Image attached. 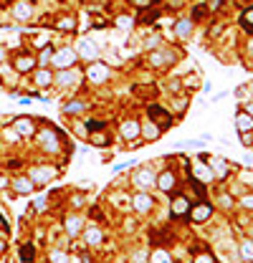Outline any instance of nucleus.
I'll use <instances>...</instances> for the list:
<instances>
[{
  "label": "nucleus",
  "mask_w": 253,
  "mask_h": 263,
  "mask_svg": "<svg viewBox=\"0 0 253 263\" xmlns=\"http://www.w3.org/2000/svg\"><path fill=\"white\" fill-rule=\"evenodd\" d=\"M86 76H89V81H91V84H102V81H107V78H109V66L94 61V64L86 68Z\"/></svg>",
  "instance_id": "1"
},
{
  "label": "nucleus",
  "mask_w": 253,
  "mask_h": 263,
  "mask_svg": "<svg viewBox=\"0 0 253 263\" xmlns=\"http://www.w3.org/2000/svg\"><path fill=\"white\" fill-rule=\"evenodd\" d=\"M147 114H149V119H152V122H155V124H157L160 129H162V127H167V124L172 122V117H170V114H167V112H165L162 107H157V104H149Z\"/></svg>",
  "instance_id": "2"
},
{
  "label": "nucleus",
  "mask_w": 253,
  "mask_h": 263,
  "mask_svg": "<svg viewBox=\"0 0 253 263\" xmlns=\"http://www.w3.org/2000/svg\"><path fill=\"white\" fill-rule=\"evenodd\" d=\"M38 139H41V147H43L46 152H56V149H59V134L54 129H43L38 134Z\"/></svg>",
  "instance_id": "3"
},
{
  "label": "nucleus",
  "mask_w": 253,
  "mask_h": 263,
  "mask_svg": "<svg viewBox=\"0 0 253 263\" xmlns=\"http://www.w3.org/2000/svg\"><path fill=\"white\" fill-rule=\"evenodd\" d=\"M54 66L56 68H68V66H73V61H76V51H71V48H63V51H59V54H54Z\"/></svg>",
  "instance_id": "4"
},
{
  "label": "nucleus",
  "mask_w": 253,
  "mask_h": 263,
  "mask_svg": "<svg viewBox=\"0 0 253 263\" xmlns=\"http://www.w3.org/2000/svg\"><path fill=\"white\" fill-rule=\"evenodd\" d=\"M190 213V200L183 195H175L172 197V207H170V215L172 218H183Z\"/></svg>",
  "instance_id": "5"
},
{
  "label": "nucleus",
  "mask_w": 253,
  "mask_h": 263,
  "mask_svg": "<svg viewBox=\"0 0 253 263\" xmlns=\"http://www.w3.org/2000/svg\"><path fill=\"white\" fill-rule=\"evenodd\" d=\"M76 56H84L86 61H94V59L99 56V48H96L94 41L84 38V41H79V54H76Z\"/></svg>",
  "instance_id": "6"
},
{
  "label": "nucleus",
  "mask_w": 253,
  "mask_h": 263,
  "mask_svg": "<svg viewBox=\"0 0 253 263\" xmlns=\"http://www.w3.org/2000/svg\"><path fill=\"white\" fill-rule=\"evenodd\" d=\"M190 215H192V220H195V223H205V220L213 215V207H210L208 202H197L195 207L190 205Z\"/></svg>",
  "instance_id": "7"
},
{
  "label": "nucleus",
  "mask_w": 253,
  "mask_h": 263,
  "mask_svg": "<svg viewBox=\"0 0 253 263\" xmlns=\"http://www.w3.org/2000/svg\"><path fill=\"white\" fill-rule=\"evenodd\" d=\"M13 129L18 132L20 137H31V134L36 132V124H33V119H28V117H18V119L13 122Z\"/></svg>",
  "instance_id": "8"
},
{
  "label": "nucleus",
  "mask_w": 253,
  "mask_h": 263,
  "mask_svg": "<svg viewBox=\"0 0 253 263\" xmlns=\"http://www.w3.org/2000/svg\"><path fill=\"white\" fill-rule=\"evenodd\" d=\"M28 177H31L33 182H38V185H46V182L54 177V170H51V167H33Z\"/></svg>",
  "instance_id": "9"
},
{
  "label": "nucleus",
  "mask_w": 253,
  "mask_h": 263,
  "mask_svg": "<svg viewBox=\"0 0 253 263\" xmlns=\"http://www.w3.org/2000/svg\"><path fill=\"white\" fill-rule=\"evenodd\" d=\"M139 134H142V137H144L147 142H155V139H160L162 129H160V127H157V124H155V122L149 119L147 124H139Z\"/></svg>",
  "instance_id": "10"
},
{
  "label": "nucleus",
  "mask_w": 253,
  "mask_h": 263,
  "mask_svg": "<svg viewBox=\"0 0 253 263\" xmlns=\"http://www.w3.org/2000/svg\"><path fill=\"white\" fill-rule=\"evenodd\" d=\"M132 205H134V210H139V213H147L155 202H152V197L147 195V193H137V195L132 197Z\"/></svg>",
  "instance_id": "11"
},
{
  "label": "nucleus",
  "mask_w": 253,
  "mask_h": 263,
  "mask_svg": "<svg viewBox=\"0 0 253 263\" xmlns=\"http://www.w3.org/2000/svg\"><path fill=\"white\" fill-rule=\"evenodd\" d=\"M236 127H238V132H251L253 129V117L246 112V109H241V112L236 114Z\"/></svg>",
  "instance_id": "12"
},
{
  "label": "nucleus",
  "mask_w": 253,
  "mask_h": 263,
  "mask_svg": "<svg viewBox=\"0 0 253 263\" xmlns=\"http://www.w3.org/2000/svg\"><path fill=\"white\" fill-rule=\"evenodd\" d=\"M63 225H66V233H68V235H76V233H81L84 220H81L79 215H68V218L63 220Z\"/></svg>",
  "instance_id": "13"
},
{
  "label": "nucleus",
  "mask_w": 253,
  "mask_h": 263,
  "mask_svg": "<svg viewBox=\"0 0 253 263\" xmlns=\"http://www.w3.org/2000/svg\"><path fill=\"white\" fill-rule=\"evenodd\" d=\"M122 137H124L127 142L137 139V137H139V122H134V119L124 122V124H122Z\"/></svg>",
  "instance_id": "14"
},
{
  "label": "nucleus",
  "mask_w": 253,
  "mask_h": 263,
  "mask_svg": "<svg viewBox=\"0 0 253 263\" xmlns=\"http://www.w3.org/2000/svg\"><path fill=\"white\" fill-rule=\"evenodd\" d=\"M13 66H15L18 73H26V71H31V68L36 66V59H33V56H15Z\"/></svg>",
  "instance_id": "15"
},
{
  "label": "nucleus",
  "mask_w": 253,
  "mask_h": 263,
  "mask_svg": "<svg viewBox=\"0 0 253 263\" xmlns=\"http://www.w3.org/2000/svg\"><path fill=\"white\" fill-rule=\"evenodd\" d=\"M13 15L18 20H28L33 15V5L31 3H18V5H13Z\"/></svg>",
  "instance_id": "16"
},
{
  "label": "nucleus",
  "mask_w": 253,
  "mask_h": 263,
  "mask_svg": "<svg viewBox=\"0 0 253 263\" xmlns=\"http://www.w3.org/2000/svg\"><path fill=\"white\" fill-rule=\"evenodd\" d=\"M152 182H155V172L152 170H139L134 175V185H139V188H149Z\"/></svg>",
  "instance_id": "17"
},
{
  "label": "nucleus",
  "mask_w": 253,
  "mask_h": 263,
  "mask_svg": "<svg viewBox=\"0 0 253 263\" xmlns=\"http://www.w3.org/2000/svg\"><path fill=\"white\" fill-rule=\"evenodd\" d=\"M13 190H15L18 195H26V193L33 190V180H31V177H15V180H13Z\"/></svg>",
  "instance_id": "18"
},
{
  "label": "nucleus",
  "mask_w": 253,
  "mask_h": 263,
  "mask_svg": "<svg viewBox=\"0 0 253 263\" xmlns=\"http://www.w3.org/2000/svg\"><path fill=\"white\" fill-rule=\"evenodd\" d=\"M76 78H79V73L71 68H61L59 73H56V84H61V86H68V84H76Z\"/></svg>",
  "instance_id": "19"
},
{
  "label": "nucleus",
  "mask_w": 253,
  "mask_h": 263,
  "mask_svg": "<svg viewBox=\"0 0 253 263\" xmlns=\"http://www.w3.org/2000/svg\"><path fill=\"white\" fill-rule=\"evenodd\" d=\"M157 185H160L162 193H172V188H175V175H172V172H162V175L157 177Z\"/></svg>",
  "instance_id": "20"
},
{
  "label": "nucleus",
  "mask_w": 253,
  "mask_h": 263,
  "mask_svg": "<svg viewBox=\"0 0 253 263\" xmlns=\"http://www.w3.org/2000/svg\"><path fill=\"white\" fill-rule=\"evenodd\" d=\"M149 263H172V256L165 248H157V251L149 253Z\"/></svg>",
  "instance_id": "21"
},
{
  "label": "nucleus",
  "mask_w": 253,
  "mask_h": 263,
  "mask_svg": "<svg viewBox=\"0 0 253 263\" xmlns=\"http://www.w3.org/2000/svg\"><path fill=\"white\" fill-rule=\"evenodd\" d=\"M190 28H192V20H188V18H185V20H180V23L175 25V33H178L180 38H188V36H190Z\"/></svg>",
  "instance_id": "22"
},
{
  "label": "nucleus",
  "mask_w": 253,
  "mask_h": 263,
  "mask_svg": "<svg viewBox=\"0 0 253 263\" xmlns=\"http://www.w3.org/2000/svg\"><path fill=\"white\" fill-rule=\"evenodd\" d=\"M51 78H54V76H51V71H46V68H41V71L36 73V84H38V86H48Z\"/></svg>",
  "instance_id": "23"
},
{
  "label": "nucleus",
  "mask_w": 253,
  "mask_h": 263,
  "mask_svg": "<svg viewBox=\"0 0 253 263\" xmlns=\"http://www.w3.org/2000/svg\"><path fill=\"white\" fill-rule=\"evenodd\" d=\"M149 61L155 66H162V64H167V61H175V56H170V54H152Z\"/></svg>",
  "instance_id": "24"
},
{
  "label": "nucleus",
  "mask_w": 253,
  "mask_h": 263,
  "mask_svg": "<svg viewBox=\"0 0 253 263\" xmlns=\"http://www.w3.org/2000/svg\"><path fill=\"white\" fill-rule=\"evenodd\" d=\"M243 261H253V241H246L243 246H241V253H238Z\"/></svg>",
  "instance_id": "25"
},
{
  "label": "nucleus",
  "mask_w": 253,
  "mask_h": 263,
  "mask_svg": "<svg viewBox=\"0 0 253 263\" xmlns=\"http://www.w3.org/2000/svg\"><path fill=\"white\" fill-rule=\"evenodd\" d=\"M99 241H102V233H99L96 228H86V243H89V246H96Z\"/></svg>",
  "instance_id": "26"
},
{
  "label": "nucleus",
  "mask_w": 253,
  "mask_h": 263,
  "mask_svg": "<svg viewBox=\"0 0 253 263\" xmlns=\"http://www.w3.org/2000/svg\"><path fill=\"white\" fill-rule=\"evenodd\" d=\"M33 251H36V248H33L31 243H26V246L20 248V261H26V263H28V261H33V256H36Z\"/></svg>",
  "instance_id": "27"
},
{
  "label": "nucleus",
  "mask_w": 253,
  "mask_h": 263,
  "mask_svg": "<svg viewBox=\"0 0 253 263\" xmlns=\"http://www.w3.org/2000/svg\"><path fill=\"white\" fill-rule=\"evenodd\" d=\"M63 112H66V114H81V112H84V104H81V101H68Z\"/></svg>",
  "instance_id": "28"
},
{
  "label": "nucleus",
  "mask_w": 253,
  "mask_h": 263,
  "mask_svg": "<svg viewBox=\"0 0 253 263\" xmlns=\"http://www.w3.org/2000/svg\"><path fill=\"white\" fill-rule=\"evenodd\" d=\"M195 175L200 177V180H213L215 175H213V170H208V167H203V165H197L195 167Z\"/></svg>",
  "instance_id": "29"
},
{
  "label": "nucleus",
  "mask_w": 253,
  "mask_h": 263,
  "mask_svg": "<svg viewBox=\"0 0 253 263\" xmlns=\"http://www.w3.org/2000/svg\"><path fill=\"white\" fill-rule=\"evenodd\" d=\"M241 23H243V28H246V31H251V33H253V8H248V10L243 13Z\"/></svg>",
  "instance_id": "30"
},
{
  "label": "nucleus",
  "mask_w": 253,
  "mask_h": 263,
  "mask_svg": "<svg viewBox=\"0 0 253 263\" xmlns=\"http://www.w3.org/2000/svg\"><path fill=\"white\" fill-rule=\"evenodd\" d=\"M195 263H215V258H213V253H203V251H197V253H195Z\"/></svg>",
  "instance_id": "31"
},
{
  "label": "nucleus",
  "mask_w": 253,
  "mask_h": 263,
  "mask_svg": "<svg viewBox=\"0 0 253 263\" xmlns=\"http://www.w3.org/2000/svg\"><path fill=\"white\" fill-rule=\"evenodd\" d=\"M157 15H160L157 10H144V15L139 18V23H152V20H157Z\"/></svg>",
  "instance_id": "32"
},
{
  "label": "nucleus",
  "mask_w": 253,
  "mask_h": 263,
  "mask_svg": "<svg viewBox=\"0 0 253 263\" xmlns=\"http://www.w3.org/2000/svg\"><path fill=\"white\" fill-rule=\"evenodd\" d=\"M73 25H76L73 18H63V20H59V28H61V31H73Z\"/></svg>",
  "instance_id": "33"
},
{
  "label": "nucleus",
  "mask_w": 253,
  "mask_h": 263,
  "mask_svg": "<svg viewBox=\"0 0 253 263\" xmlns=\"http://www.w3.org/2000/svg\"><path fill=\"white\" fill-rule=\"evenodd\" d=\"M91 144L104 147V144H109V139H107V134H91Z\"/></svg>",
  "instance_id": "34"
},
{
  "label": "nucleus",
  "mask_w": 253,
  "mask_h": 263,
  "mask_svg": "<svg viewBox=\"0 0 253 263\" xmlns=\"http://www.w3.org/2000/svg\"><path fill=\"white\" fill-rule=\"evenodd\" d=\"M51 261L54 263H66V256H63L61 251H51Z\"/></svg>",
  "instance_id": "35"
},
{
  "label": "nucleus",
  "mask_w": 253,
  "mask_h": 263,
  "mask_svg": "<svg viewBox=\"0 0 253 263\" xmlns=\"http://www.w3.org/2000/svg\"><path fill=\"white\" fill-rule=\"evenodd\" d=\"M241 139H243V144H246V147H251L253 144V134L251 132H241Z\"/></svg>",
  "instance_id": "36"
},
{
  "label": "nucleus",
  "mask_w": 253,
  "mask_h": 263,
  "mask_svg": "<svg viewBox=\"0 0 253 263\" xmlns=\"http://www.w3.org/2000/svg\"><path fill=\"white\" fill-rule=\"evenodd\" d=\"M51 59H54V51H51V48H46V51H43V56H41V64H48Z\"/></svg>",
  "instance_id": "37"
},
{
  "label": "nucleus",
  "mask_w": 253,
  "mask_h": 263,
  "mask_svg": "<svg viewBox=\"0 0 253 263\" xmlns=\"http://www.w3.org/2000/svg\"><path fill=\"white\" fill-rule=\"evenodd\" d=\"M205 10H208L205 5H197V8H195V18H203V15H205Z\"/></svg>",
  "instance_id": "38"
},
{
  "label": "nucleus",
  "mask_w": 253,
  "mask_h": 263,
  "mask_svg": "<svg viewBox=\"0 0 253 263\" xmlns=\"http://www.w3.org/2000/svg\"><path fill=\"white\" fill-rule=\"evenodd\" d=\"M5 137H8V142H15V139H18V132H5Z\"/></svg>",
  "instance_id": "39"
},
{
  "label": "nucleus",
  "mask_w": 253,
  "mask_h": 263,
  "mask_svg": "<svg viewBox=\"0 0 253 263\" xmlns=\"http://www.w3.org/2000/svg\"><path fill=\"white\" fill-rule=\"evenodd\" d=\"M117 25H122V28H127V25H132V20H129V18H119V20H117Z\"/></svg>",
  "instance_id": "40"
},
{
  "label": "nucleus",
  "mask_w": 253,
  "mask_h": 263,
  "mask_svg": "<svg viewBox=\"0 0 253 263\" xmlns=\"http://www.w3.org/2000/svg\"><path fill=\"white\" fill-rule=\"evenodd\" d=\"M104 122H89V129H102Z\"/></svg>",
  "instance_id": "41"
},
{
  "label": "nucleus",
  "mask_w": 253,
  "mask_h": 263,
  "mask_svg": "<svg viewBox=\"0 0 253 263\" xmlns=\"http://www.w3.org/2000/svg\"><path fill=\"white\" fill-rule=\"evenodd\" d=\"M132 3H134V5H139V8H147L152 0H132Z\"/></svg>",
  "instance_id": "42"
},
{
  "label": "nucleus",
  "mask_w": 253,
  "mask_h": 263,
  "mask_svg": "<svg viewBox=\"0 0 253 263\" xmlns=\"http://www.w3.org/2000/svg\"><path fill=\"white\" fill-rule=\"evenodd\" d=\"M243 205H246V207H253V195H246V197H243Z\"/></svg>",
  "instance_id": "43"
},
{
  "label": "nucleus",
  "mask_w": 253,
  "mask_h": 263,
  "mask_svg": "<svg viewBox=\"0 0 253 263\" xmlns=\"http://www.w3.org/2000/svg\"><path fill=\"white\" fill-rule=\"evenodd\" d=\"M0 230H8V223H5V218L0 215Z\"/></svg>",
  "instance_id": "44"
},
{
  "label": "nucleus",
  "mask_w": 253,
  "mask_h": 263,
  "mask_svg": "<svg viewBox=\"0 0 253 263\" xmlns=\"http://www.w3.org/2000/svg\"><path fill=\"white\" fill-rule=\"evenodd\" d=\"M246 112H248V114H251V117H253V101H251V104H248V107H246Z\"/></svg>",
  "instance_id": "45"
},
{
  "label": "nucleus",
  "mask_w": 253,
  "mask_h": 263,
  "mask_svg": "<svg viewBox=\"0 0 253 263\" xmlns=\"http://www.w3.org/2000/svg\"><path fill=\"white\" fill-rule=\"evenodd\" d=\"M3 59H5V51H3V48H0V61H3Z\"/></svg>",
  "instance_id": "46"
},
{
  "label": "nucleus",
  "mask_w": 253,
  "mask_h": 263,
  "mask_svg": "<svg viewBox=\"0 0 253 263\" xmlns=\"http://www.w3.org/2000/svg\"><path fill=\"white\" fill-rule=\"evenodd\" d=\"M3 251H5V243H3V241H0V253H3Z\"/></svg>",
  "instance_id": "47"
}]
</instances>
